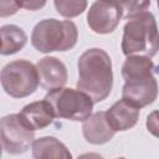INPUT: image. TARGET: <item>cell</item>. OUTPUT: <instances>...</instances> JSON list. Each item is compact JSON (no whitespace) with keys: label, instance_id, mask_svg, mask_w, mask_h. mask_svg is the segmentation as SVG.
Listing matches in <instances>:
<instances>
[{"label":"cell","instance_id":"6da1fadb","mask_svg":"<svg viewBox=\"0 0 159 159\" xmlns=\"http://www.w3.org/2000/svg\"><path fill=\"white\" fill-rule=\"evenodd\" d=\"M77 89L88 94L94 103L104 101L113 87L112 60L102 48L86 50L78 58Z\"/></svg>","mask_w":159,"mask_h":159},{"label":"cell","instance_id":"7a4b0ae2","mask_svg":"<svg viewBox=\"0 0 159 159\" xmlns=\"http://www.w3.org/2000/svg\"><path fill=\"white\" fill-rule=\"evenodd\" d=\"M122 51L129 56L154 57L159 51V30L154 15L144 11L132 19L123 27Z\"/></svg>","mask_w":159,"mask_h":159},{"label":"cell","instance_id":"3957f363","mask_svg":"<svg viewBox=\"0 0 159 159\" xmlns=\"http://www.w3.org/2000/svg\"><path fill=\"white\" fill-rule=\"evenodd\" d=\"M77 39L78 30L71 20L45 19L37 22L31 32L32 46L42 53L71 50L77 43Z\"/></svg>","mask_w":159,"mask_h":159},{"label":"cell","instance_id":"277c9868","mask_svg":"<svg viewBox=\"0 0 159 159\" xmlns=\"http://www.w3.org/2000/svg\"><path fill=\"white\" fill-rule=\"evenodd\" d=\"M52 107L57 118L84 122L93 109V99L80 89L58 88L48 92L45 98Z\"/></svg>","mask_w":159,"mask_h":159},{"label":"cell","instance_id":"5b68a950","mask_svg":"<svg viewBox=\"0 0 159 159\" xmlns=\"http://www.w3.org/2000/svg\"><path fill=\"white\" fill-rule=\"evenodd\" d=\"M40 84L37 67L26 60H16L1 70L2 89L12 98H24L32 94Z\"/></svg>","mask_w":159,"mask_h":159},{"label":"cell","instance_id":"8992f818","mask_svg":"<svg viewBox=\"0 0 159 159\" xmlns=\"http://www.w3.org/2000/svg\"><path fill=\"white\" fill-rule=\"evenodd\" d=\"M1 145L7 154H22L35 142V134L21 122L19 113L7 114L0 122Z\"/></svg>","mask_w":159,"mask_h":159},{"label":"cell","instance_id":"52a82bcc","mask_svg":"<svg viewBox=\"0 0 159 159\" xmlns=\"http://www.w3.org/2000/svg\"><path fill=\"white\" fill-rule=\"evenodd\" d=\"M124 10L120 2L94 1L87 12V24L96 34H111L118 26Z\"/></svg>","mask_w":159,"mask_h":159},{"label":"cell","instance_id":"ba28073f","mask_svg":"<svg viewBox=\"0 0 159 159\" xmlns=\"http://www.w3.org/2000/svg\"><path fill=\"white\" fill-rule=\"evenodd\" d=\"M124 82L122 99L138 109L152 104L158 97V82L153 73L134 77Z\"/></svg>","mask_w":159,"mask_h":159},{"label":"cell","instance_id":"9c48e42d","mask_svg":"<svg viewBox=\"0 0 159 159\" xmlns=\"http://www.w3.org/2000/svg\"><path fill=\"white\" fill-rule=\"evenodd\" d=\"M36 67L40 77V86L47 92L62 88L66 84L68 75L67 68L61 60L53 56H46L37 62Z\"/></svg>","mask_w":159,"mask_h":159},{"label":"cell","instance_id":"30bf717a","mask_svg":"<svg viewBox=\"0 0 159 159\" xmlns=\"http://www.w3.org/2000/svg\"><path fill=\"white\" fill-rule=\"evenodd\" d=\"M21 122L30 130L35 132L48 127L55 119V112L51 104L46 101H36L30 104H26L19 113Z\"/></svg>","mask_w":159,"mask_h":159},{"label":"cell","instance_id":"8fae6325","mask_svg":"<svg viewBox=\"0 0 159 159\" xmlns=\"http://www.w3.org/2000/svg\"><path fill=\"white\" fill-rule=\"evenodd\" d=\"M82 133L88 143L96 145L109 142L116 134L107 122L104 111H98L91 114L82 124Z\"/></svg>","mask_w":159,"mask_h":159},{"label":"cell","instance_id":"7c38bea8","mask_svg":"<svg viewBox=\"0 0 159 159\" xmlns=\"http://www.w3.org/2000/svg\"><path fill=\"white\" fill-rule=\"evenodd\" d=\"M106 118L114 132L128 130L137 124L139 119V109L125 101L119 99L112 104L108 111H106Z\"/></svg>","mask_w":159,"mask_h":159},{"label":"cell","instance_id":"4fadbf2b","mask_svg":"<svg viewBox=\"0 0 159 159\" xmlns=\"http://www.w3.org/2000/svg\"><path fill=\"white\" fill-rule=\"evenodd\" d=\"M31 149L34 159H72L70 149L51 135L35 139Z\"/></svg>","mask_w":159,"mask_h":159},{"label":"cell","instance_id":"5bb4252c","mask_svg":"<svg viewBox=\"0 0 159 159\" xmlns=\"http://www.w3.org/2000/svg\"><path fill=\"white\" fill-rule=\"evenodd\" d=\"M1 55H14L19 52L27 42V35L17 25H4L0 29Z\"/></svg>","mask_w":159,"mask_h":159},{"label":"cell","instance_id":"9a60e30c","mask_svg":"<svg viewBox=\"0 0 159 159\" xmlns=\"http://www.w3.org/2000/svg\"><path fill=\"white\" fill-rule=\"evenodd\" d=\"M154 70V63L149 57L144 56H129L122 66V77L124 81L150 75Z\"/></svg>","mask_w":159,"mask_h":159},{"label":"cell","instance_id":"2e32d148","mask_svg":"<svg viewBox=\"0 0 159 159\" xmlns=\"http://www.w3.org/2000/svg\"><path fill=\"white\" fill-rule=\"evenodd\" d=\"M53 5L57 12L65 17H75L82 14L87 7L86 0H56Z\"/></svg>","mask_w":159,"mask_h":159},{"label":"cell","instance_id":"e0dca14e","mask_svg":"<svg viewBox=\"0 0 159 159\" xmlns=\"http://www.w3.org/2000/svg\"><path fill=\"white\" fill-rule=\"evenodd\" d=\"M123 10L125 11L124 17L127 20L147 11V9L150 6V1H123L120 2Z\"/></svg>","mask_w":159,"mask_h":159},{"label":"cell","instance_id":"ac0fdd59","mask_svg":"<svg viewBox=\"0 0 159 159\" xmlns=\"http://www.w3.org/2000/svg\"><path fill=\"white\" fill-rule=\"evenodd\" d=\"M147 129L150 134L159 138V111H153L147 117Z\"/></svg>","mask_w":159,"mask_h":159},{"label":"cell","instance_id":"d6986e66","mask_svg":"<svg viewBox=\"0 0 159 159\" xmlns=\"http://www.w3.org/2000/svg\"><path fill=\"white\" fill-rule=\"evenodd\" d=\"M20 7V4L17 1H1L0 2V15L7 16L15 14Z\"/></svg>","mask_w":159,"mask_h":159},{"label":"cell","instance_id":"ffe728a7","mask_svg":"<svg viewBox=\"0 0 159 159\" xmlns=\"http://www.w3.org/2000/svg\"><path fill=\"white\" fill-rule=\"evenodd\" d=\"M19 4H20V7H25L27 10H37L39 7H42L46 2L45 1H21Z\"/></svg>","mask_w":159,"mask_h":159},{"label":"cell","instance_id":"44dd1931","mask_svg":"<svg viewBox=\"0 0 159 159\" xmlns=\"http://www.w3.org/2000/svg\"><path fill=\"white\" fill-rule=\"evenodd\" d=\"M77 159H104V158L98 153H84V154H81Z\"/></svg>","mask_w":159,"mask_h":159},{"label":"cell","instance_id":"7402d4cb","mask_svg":"<svg viewBox=\"0 0 159 159\" xmlns=\"http://www.w3.org/2000/svg\"><path fill=\"white\" fill-rule=\"evenodd\" d=\"M157 4H158V7H159V0H158V2H157Z\"/></svg>","mask_w":159,"mask_h":159},{"label":"cell","instance_id":"603a6c76","mask_svg":"<svg viewBox=\"0 0 159 159\" xmlns=\"http://www.w3.org/2000/svg\"><path fill=\"white\" fill-rule=\"evenodd\" d=\"M117 159H125V158H117Z\"/></svg>","mask_w":159,"mask_h":159}]
</instances>
